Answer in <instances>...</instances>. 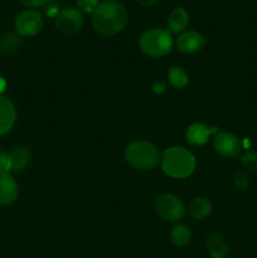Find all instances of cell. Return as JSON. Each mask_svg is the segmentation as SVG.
I'll return each instance as SVG.
<instances>
[{
  "label": "cell",
  "mask_w": 257,
  "mask_h": 258,
  "mask_svg": "<svg viewBox=\"0 0 257 258\" xmlns=\"http://www.w3.org/2000/svg\"><path fill=\"white\" fill-rule=\"evenodd\" d=\"M92 14L93 28L103 37H115L125 29L128 23L127 9L116 0L100 3Z\"/></svg>",
  "instance_id": "obj_1"
},
{
  "label": "cell",
  "mask_w": 257,
  "mask_h": 258,
  "mask_svg": "<svg viewBox=\"0 0 257 258\" xmlns=\"http://www.w3.org/2000/svg\"><path fill=\"white\" fill-rule=\"evenodd\" d=\"M161 169L173 179H185L196 170V158L183 146L166 149L161 155Z\"/></svg>",
  "instance_id": "obj_2"
},
{
  "label": "cell",
  "mask_w": 257,
  "mask_h": 258,
  "mask_svg": "<svg viewBox=\"0 0 257 258\" xmlns=\"http://www.w3.org/2000/svg\"><path fill=\"white\" fill-rule=\"evenodd\" d=\"M125 158L127 163L138 170H150L161 160L159 149L148 140H136L128 144Z\"/></svg>",
  "instance_id": "obj_3"
},
{
  "label": "cell",
  "mask_w": 257,
  "mask_h": 258,
  "mask_svg": "<svg viewBox=\"0 0 257 258\" xmlns=\"http://www.w3.org/2000/svg\"><path fill=\"white\" fill-rule=\"evenodd\" d=\"M173 37L169 29L154 28L146 30L139 40L140 49L149 57L159 58L169 54L173 49Z\"/></svg>",
  "instance_id": "obj_4"
},
{
  "label": "cell",
  "mask_w": 257,
  "mask_h": 258,
  "mask_svg": "<svg viewBox=\"0 0 257 258\" xmlns=\"http://www.w3.org/2000/svg\"><path fill=\"white\" fill-rule=\"evenodd\" d=\"M155 211L164 221L176 222L183 218L185 207L178 197L173 194H161L155 201Z\"/></svg>",
  "instance_id": "obj_5"
},
{
  "label": "cell",
  "mask_w": 257,
  "mask_h": 258,
  "mask_svg": "<svg viewBox=\"0 0 257 258\" xmlns=\"http://www.w3.org/2000/svg\"><path fill=\"white\" fill-rule=\"evenodd\" d=\"M14 28L20 37H33L43 28L42 14L34 9L23 10L15 19Z\"/></svg>",
  "instance_id": "obj_6"
},
{
  "label": "cell",
  "mask_w": 257,
  "mask_h": 258,
  "mask_svg": "<svg viewBox=\"0 0 257 258\" xmlns=\"http://www.w3.org/2000/svg\"><path fill=\"white\" fill-rule=\"evenodd\" d=\"M83 14L75 8H67L60 10L59 14L55 17V28L65 35H73L78 33L82 28Z\"/></svg>",
  "instance_id": "obj_7"
},
{
  "label": "cell",
  "mask_w": 257,
  "mask_h": 258,
  "mask_svg": "<svg viewBox=\"0 0 257 258\" xmlns=\"http://www.w3.org/2000/svg\"><path fill=\"white\" fill-rule=\"evenodd\" d=\"M213 146L214 150L219 155L227 159L236 158L242 150L241 140L234 134L227 133V131H222V133L217 134Z\"/></svg>",
  "instance_id": "obj_8"
},
{
  "label": "cell",
  "mask_w": 257,
  "mask_h": 258,
  "mask_svg": "<svg viewBox=\"0 0 257 258\" xmlns=\"http://www.w3.org/2000/svg\"><path fill=\"white\" fill-rule=\"evenodd\" d=\"M207 38L196 30H186L179 34L176 38V47L180 52L193 54L199 52L206 45Z\"/></svg>",
  "instance_id": "obj_9"
},
{
  "label": "cell",
  "mask_w": 257,
  "mask_h": 258,
  "mask_svg": "<svg viewBox=\"0 0 257 258\" xmlns=\"http://www.w3.org/2000/svg\"><path fill=\"white\" fill-rule=\"evenodd\" d=\"M17 120L14 103L7 96L0 95V136L9 133Z\"/></svg>",
  "instance_id": "obj_10"
},
{
  "label": "cell",
  "mask_w": 257,
  "mask_h": 258,
  "mask_svg": "<svg viewBox=\"0 0 257 258\" xmlns=\"http://www.w3.org/2000/svg\"><path fill=\"white\" fill-rule=\"evenodd\" d=\"M19 194L17 181L9 173H0V206H10Z\"/></svg>",
  "instance_id": "obj_11"
},
{
  "label": "cell",
  "mask_w": 257,
  "mask_h": 258,
  "mask_svg": "<svg viewBox=\"0 0 257 258\" xmlns=\"http://www.w3.org/2000/svg\"><path fill=\"white\" fill-rule=\"evenodd\" d=\"M213 130H211L209 127H207L203 123H191L188 128H186V140L191 144V145L201 146L204 144L208 143L209 138H211Z\"/></svg>",
  "instance_id": "obj_12"
},
{
  "label": "cell",
  "mask_w": 257,
  "mask_h": 258,
  "mask_svg": "<svg viewBox=\"0 0 257 258\" xmlns=\"http://www.w3.org/2000/svg\"><path fill=\"white\" fill-rule=\"evenodd\" d=\"M189 24V13L183 7H176L169 13L168 28L173 33H183Z\"/></svg>",
  "instance_id": "obj_13"
},
{
  "label": "cell",
  "mask_w": 257,
  "mask_h": 258,
  "mask_svg": "<svg viewBox=\"0 0 257 258\" xmlns=\"http://www.w3.org/2000/svg\"><path fill=\"white\" fill-rule=\"evenodd\" d=\"M212 212V203L209 199L207 198H199L193 199L188 206V214L196 221H201L208 217Z\"/></svg>",
  "instance_id": "obj_14"
},
{
  "label": "cell",
  "mask_w": 257,
  "mask_h": 258,
  "mask_svg": "<svg viewBox=\"0 0 257 258\" xmlns=\"http://www.w3.org/2000/svg\"><path fill=\"white\" fill-rule=\"evenodd\" d=\"M207 248L212 258H226L229 253V248L224 243L223 238L217 233H212L207 237Z\"/></svg>",
  "instance_id": "obj_15"
},
{
  "label": "cell",
  "mask_w": 257,
  "mask_h": 258,
  "mask_svg": "<svg viewBox=\"0 0 257 258\" xmlns=\"http://www.w3.org/2000/svg\"><path fill=\"white\" fill-rule=\"evenodd\" d=\"M12 160V170L23 171L30 161V151L27 148H17L9 154Z\"/></svg>",
  "instance_id": "obj_16"
},
{
  "label": "cell",
  "mask_w": 257,
  "mask_h": 258,
  "mask_svg": "<svg viewBox=\"0 0 257 258\" xmlns=\"http://www.w3.org/2000/svg\"><path fill=\"white\" fill-rule=\"evenodd\" d=\"M171 242L178 247H185L190 242L191 233L190 229L185 224H178L173 228L170 233Z\"/></svg>",
  "instance_id": "obj_17"
},
{
  "label": "cell",
  "mask_w": 257,
  "mask_h": 258,
  "mask_svg": "<svg viewBox=\"0 0 257 258\" xmlns=\"http://www.w3.org/2000/svg\"><path fill=\"white\" fill-rule=\"evenodd\" d=\"M169 82L176 90H181L189 82V77L181 67H173L169 71Z\"/></svg>",
  "instance_id": "obj_18"
},
{
  "label": "cell",
  "mask_w": 257,
  "mask_h": 258,
  "mask_svg": "<svg viewBox=\"0 0 257 258\" xmlns=\"http://www.w3.org/2000/svg\"><path fill=\"white\" fill-rule=\"evenodd\" d=\"M19 47V39L13 34H8L0 39V50L4 53L14 52Z\"/></svg>",
  "instance_id": "obj_19"
},
{
  "label": "cell",
  "mask_w": 257,
  "mask_h": 258,
  "mask_svg": "<svg viewBox=\"0 0 257 258\" xmlns=\"http://www.w3.org/2000/svg\"><path fill=\"white\" fill-rule=\"evenodd\" d=\"M241 163L247 170L257 173V154L253 151H247L241 156Z\"/></svg>",
  "instance_id": "obj_20"
},
{
  "label": "cell",
  "mask_w": 257,
  "mask_h": 258,
  "mask_svg": "<svg viewBox=\"0 0 257 258\" xmlns=\"http://www.w3.org/2000/svg\"><path fill=\"white\" fill-rule=\"evenodd\" d=\"M100 3L101 0H77L78 10L83 13H93Z\"/></svg>",
  "instance_id": "obj_21"
},
{
  "label": "cell",
  "mask_w": 257,
  "mask_h": 258,
  "mask_svg": "<svg viewBox=\"0 0 257 258\" xmlns=\"http://www.w3.org/2000/svg\"><path fill=\"white\" fill-rule=\"evenodd\" d=\"M12 170V160L7 153H0V173H9Z\"/></svg>",
  "instance_id": "obj_22"
},
{
  "label": "cell",
  "mask_w": 257,
  "mask_h": 258,
  "mask_svg": "<svg viewBox=\"0 0 257 258\" xmlns=\"http://www.w3.org/2000/svg\"><path fill=\"white\" fill-rule=\"evenodd\" d=\"M23 5L29 8H38V7H44L47 5L50 0H19Z\"/></svg>",
  "instance_id": "obj_23"
},
{
  "label": "cell",
  "mask_w": 257,
  "mask_h": 258,
  "mask_svg": "<svg viewBox=\"0 0 257 258\" xmlns=\"http://www.w3.org/2000/svg\"><path fill=\"white\" fill-rule=\"evenodd\" d=\"M59 5H58V3H48V8H47V15L49 18H54L57 17L58 14H59Z\"/></svg>",
  "instance_id": "obj_24"
},
{
  "label": "cell",
  "mask_w": 257,
  "mask_h": 258,
  "mask_svg": "<svg viewBox=\"0 0 257 258\" xmlns=\"http://www.w3.org/2000/svg\"><path fill=\"white\" fill-rule=\"evenodd\" d=\"M234 183H236V185L238 186V188L243 189V188H246L247 185H248L249 181H248V178H247L244 174L238 173L236 175V178H234Z\"/></svg>",
  "instance_id": "obj_25"
},
{
  "label": "cell",
  "mask_w": 257,
  "mask_h": 258,
  "mask_svg": "<svg viewBox=\"0 0 257 258\" xmlns=\"http://www.w3.org/2000/svg\"><path fill=\"white\" fill-rule=\"evenodd\" d=\"M153 90H154V92L156 93V95H161L163 92H165L166 85L164 82H161V81H159V82L154 83Z\"/></svg>",
  "instance_id": "obj_26"
},
{
  "label": "cell",
  "mask_w": 257,
  "mask_h": 258,
  "mask_svg": "<svg viewBox=\"0 0 257 258\" xmlns=\"http://www.w3.org/2000/svg\"><path fill=\"white\" fill-rule=\"evenodd\" d=\"M136 2L140 5H143V7H153V5L158 4L160 0H136Z\"/></svg>",
  "instance_id": "obj_27"
},
{
  "label": "cell",
  "mask_w": 257,
  "mask_h": 258,
  "mask_svg": "<svg viewBox=\"0 0 257 258\" xmlns=\"http://www.w3.org/2000/svg\"><path fill=\"white\" fill-rule=\"evenodd\" d=\"M5 87H7V82H5L4 78L0 77V95H3V91L5 90Z\"/></svg>",
  "instance_id": "obj_28"
}]
</instances>
